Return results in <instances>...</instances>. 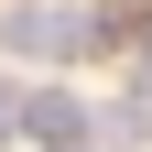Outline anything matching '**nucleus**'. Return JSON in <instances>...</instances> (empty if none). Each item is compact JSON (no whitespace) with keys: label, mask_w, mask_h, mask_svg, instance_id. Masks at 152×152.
Returning a JSON list of instances; mask_svg holds the SVG:
<instances>
[{"label":"nucleus","mask_w":152,"mask_h":152,"mask_svg":"<svg viewBox=\"0 0 152 152\" xmlns=\"http://www.w3.org/2000/svg\"><path fill=\"white\" fill-rule=\"evenodd\" d=\"M0 54H22V65L98 54V0H11V11H0Z\"/></svg>","instance_id":"obj_1"},{"label":"nucleus","mask_w":152,"mask_h":152,"mask_svg":"<svg viewBox=\"0 0 152 152\" xmlns=\"http://www.w3.org/2000/svg\"><path fill=\"white\" fill-rule=\"evenodd\" d=\"M22 141H44V152H87V141H98V109H76L65 87H33V98H22Z\"/></svg>","instance_id":"obj_2"},{"label":"nucleus","mask_w":152,"mask_h":152,"mask_svg":"<svg viewBox=\"0 0 152 152\" xmlns=\"http://www.w3.org/2000/svg\"><path fill=\"white\" fill-rule=\"evenodd\" d=\"M0 141H22V87L0 76Z\"/></svg>","instance_id":"obj_3"},{"label":"nucleus","mask_w":152,"mask_h":152,"mask_svg":"<svg viewBox=\"0 0 152 152\" xmlns=\"http://www.w3.org/2000/svg\"><path fill=\"white\" fill-rule=\"evenodd\" d=\"M141 98H152V33H141Z\"/></svg>","instance_id":"obj_4"}]
</instances>
